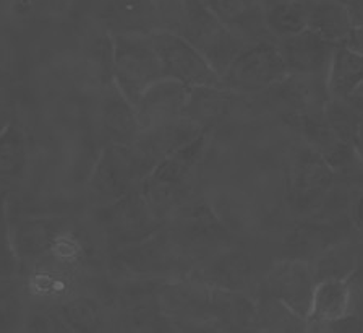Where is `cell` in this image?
I'll use <instances>...</instances> for the list:
<instances>
[{
	"label": "cell",
	"mask_w": 363,
	"mask_h": 333,
	"mask_svg": "<svg viewBox=\"0 0 363 333\" xmlns=\"http://www.w3.org/2000/svg\"><path fill=\"white\" fill-rule=\"evenodd\" d=\"M157 10L162 30L185 38L219 77L248 48L211 12L204 0H167L157 5Z\"/></svg>",
	"instance_id": "cell-1"
},
{
	"label": "cell",
	"mask_w": 363,
	"mask_h": 333,
	"mask_svg": "<svg viewBox=\"0 0 363 333\" xmlns=\"http://www.w3.org/2000/svg\"><path fill=\"white\" fill-rule=\"evenodd\" d=\"M209 131L162 160L141 180L140 192L164 223L193 199L196 173L206 150Z\"/></svg>",
	"instance_id": "cell-2"
},
{
	"label": "cell",
	"mask_w": 363,
	"mask_h": 333,
	"mask_svg": "<svg viewBox=\"0 0 363 333\" xmlns=\"http://www.w3.org/2000/svg\"><path fill=\"white\" fill-rule=\"evenodd\" d=\"M112 82L133 106L152 83L164 78L150 35H116Z\"/></svg>",
	"instance_id": "cell-3"
},
{
	"label": "cell",
	"mask_w": 363,
	"mask_h": 333,
	"mask_svg": "<svg viewBox=\"0 0 363 333\" xmlns=\"http://www.w3.org/2000/svg\"><path fill=\"white\" fill-rule=\"evenodd\" d=\"M96 226L112 246L125 247L151 238L162 229L164 222L140 189H135L116 202L101 205L96 213Z\"/></svg>",
	"instance_id": "cell-4"
},
{
	"label": "cell",
	"mask_w": 363,
	"mask_h": 333,
	"mask_svg": "<svg viewBox=\"0 0 363 333\" xmlns=\"http://www.w3.org/2000/svg\"><path fill=\"white\" fill-rule=\"evenodd\" d=\"M289 69L276 41H259L242 50L220 77L237 94H259L286 78Z\"/></svg>",
	"instance_id": "cell-5"
},
{
	"label": "cell",
	"mask_w": 363,
	"mask_h": 333,
	"mask_svg": "<svg viewBox=\"0 0 363 333\" xmlns=\"http://www.w3.org/2000/svg\"><path fill=\"white\" fill-rule=\"evenodd\" d=\"M150 38L161 60L164 78L186 87H223L218 72L185 38L162 28L151 33Z\"/></svg>",
	"instance_id": "cell-6"
},
{
	"label": "cell",
	"mask_w": 363,
	"mask_h": 333,
	"mask_svg": "<svg viewBox=\"0 0 363 333\" xmlns=\"http://www.w3.org/2000/svg\"><path fill=\"white\" fill-rule=\"evenodd\" d=\"M203 132L204 129L185 116L161 124V126L141 129L133 142L128 145L141 180L162 160L184 148L185 145L191 143Z\"/></svg>",
	"instance_id": "cell-7"
},
{
	"label": "cell",
	"mask_w": 363,
	"mask_h": 333,
	"mask_svg": "<svg viewBox=\"0 0 363 333\" xmlns=\"http://www.w3.org/2000/svg\"><path fill=\"white\" fill-rule=\"evenodd\" d=\"M9 218L20 272L48 256L72 224L70 219L62 214H15V218Z\"/></svg>",
	"instance_id": "cell-8"
},
{
	"label": "cell",
	"mask_w": 363,
	"mask_h": 333,
	"mask_svg": "<svg viewBox=\"0 0 363 333\" xmlns=\"http://www.w3.org/2000/svg\"><path fill=\"white\" fill-rule=\"evenodd\" d=\"M140 184L141 178L136 171L128 145L107 143L91 171L88 190L94 200L101 205H107L138 189Z\"/></svg>",
	"instance_id": "cell-9"
},
{
	"label": "cell",
	"mask_w": 363,
	"mask_h": 333,
	"mask_svg": "<svg viewBox=\"0 0 363 333\" xmlns=\"http://www.w3.org/2000/svg\"><path fill=\"white\" fill-rule=\"evenodd\" d=\"M315 285L313 267L297 258L276 262L264 276L266 293L305 320L308 319Z\"/></svg>",
	"instance_id": "cell-10"
},
{
	"label": "cell",
	"mask_w": 363,
	"mask_h": 333,
	"mask_svg": "<svg viewBox=\"0 0 363 333\" xmlns=\"http://www.w3.org/2000/svg\"><path fill=\"white\" fill-rule=\"evenodd\" d=\"M287 122L297 129L310 148L325 158L334 173H347L363 163L354 146L340 140L333 131L323 109L294 116Z\"/></svg>",
	"instance_id": "cell-11"
},
{
	"label": "cell",
	"mask_w": 363,
	"mask_h": 333,
	"mask_svg": "<svg viewBox=\"0 0 363 333\" xmlns=\"http://www.w3.org/2000/svg\"><path fill=\"white\" fill-rule=\"evenodd\" d=\"M263 93L271 94L272 101L282 109L286 121L303 112L325 109L326 101L331 98L326 75L316 73L289 72L284 80Z\"/></svg>",
	"instance_id": "cell-12"
},
{
	"label": "cell",
	"mask_w": 363,
	"mask_h": 333,
	"mask_svg": "<svg viewBox=\"0 0 363 333\" xmlns=\"http://www.w3.org/2000/svg\"><path fill=\"white\" fill-rule=\"evenodd\" d=\"M96 18L111 36L151 35L161 30L155 0H101Z\"/></svg>",
	"instance_id": "cell-13"
},
{
	"label": "cell",
	"mask_w": 363,
	"mask_h": 333,
	"mask_svg": "<svg viewBox=\"0 0 363 333\" xmlns=\"http://www.w3.org/2000/svg\"><path fill=\"white\" fill-rule=\"evenodd\" d=\"M331 166L320 153L305 145L289 173V197L297 207H310L326 195L334 179Z\"/></svg>",
	"instance_id": "cell-14"
},
{
	"label": "cell",
	"mask_w": 363,
	"mask_h": 333,
	"mask_svg": "<svg viewBox=\"0 0 363 333\" xmlns=\"http://www.w3.org/2000/svg\"><path fill=\"white\" fill-rule=\"evenodd\" d=\"M190 88L170 78H161L152 83L135 104L140 127L150 129L161 126L184 116Z\"/></svg>",
	"instance_id": "cell-15"
},
{
	"label": "cell",
	"mask_w": 363,
	"mask_h": 333,
	"mask_svg": "<svg viewBox=\"0 0 363 333\" xmlns=\"http://www.w3.org/2000/svg\"><path fill=\"white\" fill-rule=\"evenodd\" d=\"M204 4L248 46L268 39L274 41L266 26V0H204Z\"/></svg>",
	"instance_id": "cell-16"
},
{
	"label": "cell",
	"mask_w": 363,
	"mask_h": 333,
	"mask_svg": "<svg viewBox=\"0 0 363 333\" xmlns=\"http://www.w3.org/2000/svg\"><path fill=\"white\" fill-rule=\"evenodd\" d=\"M289 72L326 75L337 44L328 41L318 33L306 30L281 39L277 43Z\"/></svg>",
	"instance_id": "cell-17"
},
{
	"label": "cell",
	"mask_w": 363,
	"mask_h": 333,
	"mask_svg": "<svg viewBox=\"0 0 363 333\" xmlns=\"http://www.w3.org/2000/svg\"><path fill=\"white\" fill-rule=\"evenodd\" d=\"M99 126L106 142L117 145H130L141 131L135 106L113 82L102 88Z\"/></svg>",
	"instance_id": "cell-18"
},
{
	"label": "cell",
	"mask_w": 363,
	"mask_h": 333,
	"mask_svg": "<svg viewBox=\"0 0 363 333\" xmlns=\"http://www.w3.org/2000/svg\"><path fill=\"white\" fill-rule=\"evenodd\" d=\"M30 165L28 137L18 119L0 133V194L13 195L25 184Z\"/></svg>",
	"instance_id": "cell-19"
},
{
	"label": "cell",
	"mask_w": 363,
	"mask_h": 333,
	"mask_svg": "<svg viewBox=\"0 0 363 333\" xmlns=\"http://www.w3.org/2000/svg\"><path fill=\"white\" fill-rule=\"evenodd\" d=\"M350 288L347 278H325L318 280L306 324L325 325L349 315Z\"/></svg>",
	"instance_id": "cell-20"
},
{
	"label": "cell",
	"mask_w": 363,
	"mask_h": 333,
	"mask_svg": "<svg viewBox=\"0 0 363 333\" xmlns=\"http://www.w3.org/2000/svg\"><path fill=\"white\" fill-rule=\"evenodd\" d=\"M235 96L237 93L224 87H191L184 116L204 131H211L230 111Z\"/></svg>",
	"instance_id": "cell-21"
},
{
	"label": "cell",
	"mask_w": 363,
	"mask_h": 333,
	"mask_svg": "<svg viewBox=\"0 0 363 333\" xmlns=\"http://www.w3.org/2000/svg\"><path fill=\"white\" fill-rule=\"evenodd\" d=\"M306 28L334 44H344L352 31L345 4L339 0L306 2Z\"/></svg>",
	"instance_id": "cell-22"
},
{
	"label": "cell",
	"mask_w": 363,
	"mask_h": 333,
	"mask_svg": "<svg viewBox=\"0 0 363 333\" xmlns=\"http://www.w3.org/2000/svg\"><path fill=\"white\" fill-rule=\"evenodd\" d=\"M331 98L345 99L363 82V55L345 44H337L326 73Z\"/></svg>",
	"instance_id": "cell-23"
},
{
	"label": "cell",
	"mask_w": 363,
	"mask_h": 333,
	"mask_svg": "<svg viewBox=\"0 0 363 333\" xmlns=\"http://www.w3.org/2000/svg\"><path fill=\"white\" fill-rule=\"evenodd\" d=\"M266 26L274 41L306 30V2L300 0H266Z\"/></svg>",
	"instance_id": "cell-24"
},
{
	"label": "cell",
	"mask_w": 363,
	"mask_h": 333,
	"mask_svg": "<svg viewBox=\"0 0 363 333\" xmlns=\"http://www.w3.org/2000/svg\"><path fill=\"white\" fill-rule=\"evenodd\" d=\"M57 309L68 330L98 332L104 325V309L93 296L84 293H77L67 297Z\"/></svg>",
	"instance_id": "cell-25"
},
{
	"label": "cell",
	"mask_w": 363,
	"mask_h": 333,
	"mask_svg": "<svg viewBox=\"0 0 363 333\" xmlns=\"http://www.w3.org/2000/svg\"><path fill=\"white\" fill-rule=\"evenodd\" d=\"M28 312V297L20 275L0 278V332L21 329Z\"/></svg>",
	"instance_id": "cell-26"
},
{
	"label": "cell",
	"mask_w": 363,
	"mask_h": 333,
	"mask_svg": "<svg viewBox=\"0 0 363 333\" xmlns=\"http://www.w3.org/2000/svg\"><path fill=\"white\" fill-rule=\"evenodd\" d=\"M255 327L263 330H286L297 332L308 327L306 320L294 312V310L284 306L282 302L276 301L274 297L266 299L263 304L257 306V317H255Z\"/></svg>",
	"instance_id": "cell-27"
},
{
	"label": "cell",
	"mask_w": 363,
	"mask_h": 333,
	"mask_svg": "<svg viewBox=\"0 0 363 333\" xmlns=\"http://www.w3.org/2000/svg\"><path fill=\"white\" fill-rule=\"evenodd\" d=\"M325 117L329 126L334 132L337 133L340 140H344L345 143L354 142V135L357 131V126L362 119V112L355 109L347 99H337V98H329L325 104ZM354 146V145H352Z\"/></svg>",
	"instance_id": "cell-28"
},
{
	"label": "cell",
	"mask_w": 363,
	"mask_h": 333,
	"mask_svg": "<svg viewBox=\"0 0 363 333\" xmlns=\"http://www.w3.org/2000/svg\"><path fill=\"white\" fill-rule=\"evenodd\" d=\"M16 275H20V262L11 241L7 195L0 194V278H11Z\"/></svg>",
	"instance_id": "cell-29"
},
{
	"label": "cell",
	"mask_w": 363,
	"mask_h": 333,
	"mask_svg": "<svg viewBox=\"0 0 363 333\" xmlns=\"http://www.w3.org/2000/svg\"><path fill=\"white\" fill-rule=\"evenodd\" d=\"M70 2L72 0H9L11 13L21 20L60 13Z\"/></svg>",
	"instance_id": "cell-30"
},
{
	"label": "cell",
	"mask_w": 363,
	"mask_h": 333,
	"mask_svg": "<svg viewBox=\"0 0 363 333\" xmlns=\"http://www.w3.org/2000/svg\"><path fill=\"white\" fill-rule=\"evenodd\" d=\"M13 119V106H11L10 98L5 93V89L0 88V133L10 126V122Z\"/></svg>",
	"instance_id": "cell-31"
},
{
	"label": "cell",
	"mask_w": 363,
	"mask_h": 333,
	"mask_svg": "<svg viewBox=\"0 0 363 333\" xmlns=\"http://www.w3.org/2000/svg\"><path fill=\"white\" fill-rule=\"evenodd\" d=\"M352 26H363V0H349L345 4Z\"/></svg>",
	"instance_id": "cell-32"
},
{
	"label": "cell",
	"mask_w": 363,
	"mask_h": 333,
	"mask_svg": "<svg viewBox=\"0 0 363 333\" xmlns=\"http://www.w3.org/2000/svg\"><path fill=\"white\" fill-rule=\"evenodd\" d=\"M345 46H349L350 49L357 50V53L363 55V26H354L352 28L350 35L347 38V41L344 43Z\"/></svg>",
	"instance_id": "cell-33"
},
{
	"label": "cell",
	"mask_w": 363,
	"mask_h": 333,
	"mask_svg": "<svg viewBox=\"0 0 363 333\" xmlns=\"http://www.w3.org/2000/svg\"><path fill=\"white\" fill-rule=\"evenodd\" d=\"M352 145H354V148L357 150V153H359L360 160L363 161V114H362V119L359 122V126H357V131H355V135H354V142H352Z\"/></svg>",
	"instance_id": "cell-34"
},
{
	"label": "cell",
	"mask_w": 363,
	"mask_h": 333,
	"mask_svg": "<svg viewBox=\"0 0 363 333\" xmlns=\"http://www.w3.org/2000/svg\"><path fill=\"white\" fill-rule=\"evenodd\" d=\"M349 101V103L355 107V109H359L362 114H363V94H350L349 98H345Z\"/></svg>",
	"instance_id": "cell-35"
},
{
	"label": "cell",
	"mask_w": 363,
	"mask_h": 333,
	"mask_svg": "<svg viewBox=\"0 0 363 333\" xmlns=\"http://www.w3.org/2000/svg\"><path fill=\"white\" fill-rule=\"evenodd\" d=\"M355 213H357V218H359V222L363 223V197L359 200V203H357Z\"/></svg>",
	"instance_id": "cell-36"
},
{
	"label": "cell",
	"mask_w": 363,
	"mask_h": 333,
	"mask_svg": "<svg viewBox=\"0 0 363 333\" xmlns=\"http://www.w3.org/2000/svg\"><path fill=\"white\" fill-rule=\"evenodd\" d=\"M354 94H363V82L359 84V88L355 89V93Z\"/></svg>",
	"instance_id": "cell-37"
},
{
	"label": "cell",
	"mask_w": 363,
	"mask_h": 333,
	"mask_svg": "<svg viewBox=\"0 0 363 333\" xmlns=\"http://www.w3.org/2000/svg\"><path fill=\"white\" fill-rule=\"evenodd\" d=\"M155 2H156V5H161L164 2H167V0H155Z\"/></svg>",
	"instance_id": "cell-38"
},
{
	"label": "cell",
	"mask_w": 363,
	"mask_h": 333,
	"mask_svg": "<svg viewBox=\"0 0 363 333\" xmlns=\"http://www.w3.org/2000/svg\"><path fill=\"white\" fill-rule=\"evenodd\" d=\"M300 2H313V0H300Z\"/></svg>",
	"instance_id": "cell-39"
},
{
	"label": "cell",
	"mask_w": 363,
	"mask_h": 333,
	"mask_svg": "<svg viewBox=\"0 0 363 333\" xmlns=\"http://www.w3.org/2000/svg\"><path fill=\"white\" fill-rule=\"evenodd\" d=\"M339 2H342V4H347V2H349V0H339Z\"/></svg>",
	"instance_id": "cell-40"
}]
</instances>
